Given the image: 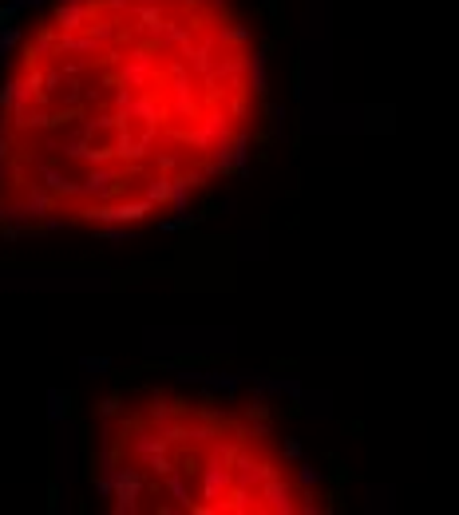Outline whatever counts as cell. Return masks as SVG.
Returning a JSON list of instances; mask_svg holds the SVG:
<instances>
[{
	"label": "cell",
	"mask_w": 459,
	"mask_h": 515,
	"mask_svg": "<svg viewBox=\"0 0 459 515\" xmlns=\"http://www.w3.org/2000/svg\"><path fill=\"white\" fill-rule=\"evenodd\" d=\"M4 155H8V139H4V135H0V159H4Z\"/></svg>",
	"instance_id": "7"
},
{
	"label": "cell",
	"mask_w": 459,
	"mask_h": 515,
	"mask_svg": "<svg viewBox=\"0 0 459 515\" xmlns=\"http://www.w3.org/2000/svg\"><path fill=\"white\" fill-rule=\"evenodd\" d=\"M48 400H52V408H48V417H52L55 424H60V417H67V396H64V393H52V396H48Z\"/></svg>",
	"instance_id": "4"
},
{
	"label": "cell",
	"mask_w": 459,
	"mask_h": 515,
	"mask_svg": "<svg viewBox=\"0 0 459 515\" xmlns=\"http://www.w3.org/2000/svg\"><path fill=\"white\" fill-rule=\"evenodd\" d=\"M40 4H44V0H8V8L16 12V16H20L24 8H40Z\"/></svg>",
	"instance_id": "5"
},
{
	"label": "cell",
	"mask_w": 459,
	"mask_h": 515,
	"mask_svg": "<svg viewBox=\"0 0 459 515\" xmlns=\"http://www.w3.org/2000/svg\"><path fill=\"white\" fill-rule=\"evenodd\" d=\"M4 178H8V167H0V183H4Z\"/></svg>",
	"instance_id": "8"
},
{
	"label": "cell",
	"mask_w": 459,
	"mask_h": 515,
	"mask_svg": "<svg viewBox=\"0 0 459 515\" xmlns=\"http://www.w3.org/2000/svg\"><path fill=\"white\" fill-rule=\"evenodd\" d=\"M44 230H48V234H55V230H64V219H48V222H44Z\"/></svg>",
	"instance_id": "6"
},
{
	"label": "cell",
	"mask_w": 459,
	"mask_h": 515,
	"mask_svg": "<svg viewBox=\"0 0 459 515\" xmlns=\"http://www.w3.org/2000/svg\"><path fill=\"white\" fill-rule=\"evenodd\" d=\"M16 44H20V28H16V24H4V28H0V60H8V52Z\"/></svg>",
	"instance_id": "2"
},
{
	"label": "cell",
	"mask_w": 459,
	"mask_h": 515,
	"mask_svg": "<svg viewBox=\"0 0 459 515\" xmlns=\"http://www.w3.org/2000/svg\"><path fill=\"white\" fill-rule=\"evenodd\" d=\"M52 20L60 32H79L84 24H91V4L88 0H60L52 8Z\"/></svg>",
	"instance_id": "1"
},
{
	"label": "cell",
	"mask_w": 459,
	"mask_h": 515,
	"mask_svg": "<svg viewBox=\"0 0 459 515\" xmlns=\"http://www.w3.org/2000/svg\"><path fill=\"white\" fill-rule=\"evenodd\" d=\"M111 369L107 357H84V377H103Z\"/></svg>",
	"instance_id": "3"
}]
</instances>
